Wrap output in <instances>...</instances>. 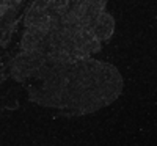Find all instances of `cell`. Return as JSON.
Listing matches in <instances>:
<instances>
[{"instance_id": "obj_1", "label": "cell", "mask_w": 157, "mask_h": 146, "mask_svg": "<svg viewBox=\"0 0 157 146\" xmlns=\"http://www.w3.org/2000/svg\"><path fill=\"white\" fill-rule=\"evenodd\" d=\"M8 75L19 83L50 66L91 58L115 33L107 0H30Z\"/></svg>"}, {"instance_id": "obj_2", "label": "cell", "mask_w": 157, "mask_h": 146, "mask_svg": "<svg viewBox=\"0 0 157 146\" xmlns=\"http://www.w3.org/2000/svg\"><path fill=\"white\" fill-rule=\"evenodd\" d=\"M29 99L61 115L94 113L121 96L124 80L112 63L85 58L43 69L22 82Z\"/></svg>"}, {"instance_id": "obj_3", "label": "cell", "mask_w": 157, "mask_h": 146, "mask_svg": "<svg viewBox=\"0 0 157 146\" xmlns=\"http://www.w3.org/2000/svg\"><path fill=\"white\" fill-rule=\"evenodd\" d=\"M27 0H0V85L8 75V47L21 24Z\"/></svg>"}]
</instances>
